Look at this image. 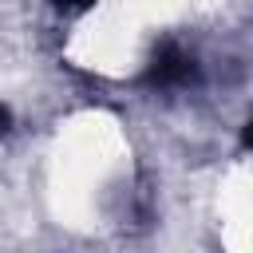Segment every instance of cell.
<instances>
[{
  "label": "cell",
  "mask_w": 253,
  "mask_h": 253,
  "mask_svg": "<svg viewBox=\"0 0 253 253\" xmlns=\"http://www.w3.org/2000/svg\"><path fill=\"white\" fill-rule=\"evenodd\" d=\"M8 126H12V115H8V107H4V103H0V134H4V130H8Z\"/></svg>",
  "instance_id": "obj_4"
},
{
  "label": "cell",
  "mask_w": 253,
  "mask_h": 253,
  "mask_svg": "<svg viewBox=\"0 0 253 253\" xmlns=\"http://www.w3.org/2000/svg\"><path fill=\"white\" fill-rule=\"evenodd\" d=\"M198 75V67H194V59L178 47V43H158L154 47V55H150V63H146V83L150 87H182V83H190Z\"/></svg>",
  "instance_id": "obj_1"
},
{
  "label": "cell",
  "mask_w": 253,
  "mask_h": 253,
  "mask_svg": "<svg viewBox=\"0 0 253 253\" xmlns=\"http://www.w3.org/2000/svg\"><path fill=\"white\" fill-rule=\"evenodd\" d=\"M51 8H59V12H87L95 0H47Z\"/></svg>",
  "instance_id": "obj_2"
},
{
  "label": "cell",
  "mask_w": 253,
  "mask_h": 253,
  "mask_svg": "<svg viewBox=\"0 0 253 253\" xmlns=\"http://www.w3.org/2000/svg\"><path fill=\"white\" fill-rule=\"evenodd\" d=\"M241 146H245V150H253V119L241 126Z\"/></svg>",
  "instance_id": "obj_3"
}]
</instances>
